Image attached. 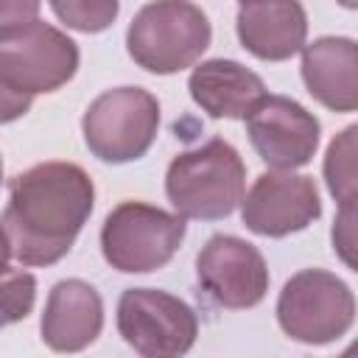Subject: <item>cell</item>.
<instances>
[{
  "label": "cell",
  "instance_id": "cell-1",
  "mask_svg": "<svg viewBox=\"0 0 358 358\" xmlns=\"http://www.w3.org/2000/svg\"><path fill=\"white\" fill-rule=\"evenodd\" d=\"M92 204L95 185L76 162H39L11 176L3 210L6 263H59L73 249Z\"/></svg>",
  "mask_w": 358,
  "mask_h": 358
},
{
  "label": "cell",
  "instance_id": "cell-2",
  "mask_svg": "<svg viewBox=\"0 0 358 358\" xmlns=\"http://www.w3.org/2000/svg\"><path fill=\"white\" fill-rule=\"evenodd\" d=\"M76 70L78 48L64 31L42 20L0 31L3 123L25 115L34 95L64 87Z\"/></svg>",
  "mask_w": 358,
  "mask_h": 358
},
{
  "label": "cell",
  "instance_id": "cell-3",
  "mask_svg": "<svg viewBox=\"0 0 358 358\" xmlns=\"http://www.w3.org/2000/svg\"><path fill=\"white\" fill-rule=\"evenodd\" d=\"M246 165L221 137H213L171 159L165 193L173 210L196 221H218L243 201Z\"/></svg>",
  "mask_w": 358,
  "mask_h": 358
},
{
  "label": "cell",
  "instance_id": "cell-4",
  "mask_svg": "<svg viewBox=\"0 0 358 358\" xmlns=\"http://www.w3.org/2000/svg\"><path fill=\"white\" fill-rule=\"evenodd\" d=\"M210 39L207 14L190 0H154L134 14L126 31L129 56L154 76L193 67L210 48Z\"/></svg>",
  "mask_w": 358,
  "mask_h": 358
},
{
  "label": "cell",
  "instance_id": "cell-5",
  "mask_svg": "<svg viewBox=\"0 0 358 358\" xmlns=\"http://www.w3.org/2000/svg\"><path fill=\"white\" fill-rule=\"evenodd\" d=\"M185 215L143 201H120L101 227L103 260L123 274H148L171 263L185 241Z\"/></svg>",
  "mask_w": 358,
  "mask_h": 358
},
{
  "label": "cell",
  "instance_id": "cell-6",
  "mask_svg": "<svg viewBox=\"0 0 358 358\" xmlns=\"http://www.w3.org/2000/svg\"><path fill=\"white\" fill-rule=\"evenodd\" d=\"M159 129V103L143 87H115L101 92L81 117L87 148L112 165L140 159Z\"/></svg>",
  "mask_w": 358,
  "mask_h": 358
},
{
  "label": "cell",
  "instance_id": "cell-7",
  "mask_svg": "<svg viewBox=\"0 0 358 358\" xmlns=\"http://www.w3.org/2000/svg\"><path fill=\"white\" fill-rule=\"evenodd\" d=\"M277 322L282 333L302 344H330L355 322V296L350 285L324 268L296 271L277 296Z\"/></svg>",
  "mask_w": 358,
  "mask_h": 358
},
{
  "label": "cell",
  "instance_id": "cell-8",
  "mask_svg": "<svg viewBox=\"0 0 358 358\" xmlns=\"http://www.w3.org/2000/svg\"><path fill=\"white\" fill-rule=\"evenodd\" d=\"M117 333L145 358L185 355L199 336L193 308L159 288H126L117 299Z\"/></svg>",
  "mask_w": 358,
  "mask_h": 358
},
{
  "label": "cell",
  "instance_id": "cell-9",
  "mask_svg": "<svg viewBox=\"0 0 358 358\" xmlns=\"http://www.w3.org/2000/svg\"><path fill=\"white\" fill-rule=\"evenodd\" d=\"M322 215V199L310 176L294 171H266L241 201L246 229L263 238H285L310 227Z\"/></svg>",
  "mask_w": 358,
  "mask_h": 358
},
{
  "label": "cell",
  "instance_id": "cell-10",
  "mask_svg": "<svg viewBox=\"0 0 358 358\" xmlns=\"http://www.w3.org/2000/svg\"><path fill=\"white\" fill-rule=\"evenodd\" d=\"M196 277L201 291L221 308H255L268 291V268L263 255L243 238L213 235L199 257Z\"/></svg>",
  "mask_w": 358,
  "mask_h": 358
},
{
  "label": "cell",
  "instance_id": "cell-11",
  "mask_svg": "<svg viewBox=\"0 0 358 358\" xmlns=\"http://www.w3.org/2000/svg\"><path fill=\"white\" fill-rule=\"evenodd\" d=\"M246 134L257 157L274 171H294L313 159L322 126L302 103L285 95H266L246 117Z\"/></svg>",
  "mask_w": 358,
  "mask_h": 358
},
{
  "label": "cell",
  "instance_id": "cell-12",
  "mask_svg": "<svg viewBox=\"0 0 358 358\" xmlns=\"http://www.w3.org/2000/svg\"><path fill=\"white\" fill-rule=\"evenodd\" d=\"M238 39L263 62H285L305 48L308 14L299 0H255L238 8Z\"/></svg>",
  "mask_w": 358,
  "mask_h": 358
},
{
  "label": "cell",
  "instance_id": "cell-13",
  "mask_svg": "<svg viewBox=\"0 0 358 358\" xmlns=\"http://www.w3.org/2000/svg\"><path fill=\"white\" fill-rule=\"evenodd\" d=\"M103 327L101 294L84 280H62L50 288L42 313V341L56 352H78L90 347Z\"/></svg>",
  "mask_w": 358,
  "mask_h": 358
},
{
  "label": "cell",
  "instance_id": "cell-14",
  "mask_svg": "<svg viewBox=\"0 0 358 358\" xmlns=\"http://www.w3.org/2000/svg\"><path fill=\"white\" fill-rule=\"evenodd\" d=\"M302 81L330 112L358 109V42L319 36L302 48Z\"/></svg>",
  "mask_w": 358,
  "mask_h": 358
},
{
  "label": "cell",
  "instance_id": "cell-15",
  "mask_svg": "<svg viewBox=\"0 0 358 358\" xmlns=\"http://www.w3.org/2000/svg\"><path fill=\"white\" fill-rule=\"evenodd\" d=\"M187 90L201 112L229 120H246L268 95L263 78L232 59H210L193 67Z\"/></svg>",
  "mask_w": 358,
  "mask_h": 358
},
{
  "label": "cell",
  "instance_id": "cell-16",
  "mask_svg": "<svg viewBox=\"0 0 358 358\" xmlns=\"http://www.w3.org/2000/svg\"><path fill=\"white\" fill-rule=\"evenodd\" d=\"M322 173H324V185L336 201L358 196V123L341 129L330 140V145L324 151Z\"/></svg>",
  "mask_w": 358,
  "mask_h": 358
},
{
  "label": "cell",
  "instance_id": "cell-17",
  "mask_svg": "<svg viewBox=\"0 0 358 358\" xmlns=\"http://www.w3.org/2000/svg\"><path fill=\"white\" fill-rule=\"evenodd\" d=\"M50 8L67 28L101 34L117 20L120 0H50Z\"/></svg>",
  "mask_w": 358,
  "mask_h": 358
},
{
  "label": "cell",
  "instance_id": "cell-18",
  "mask_svg": "<svg viewBox=\"0 0 358 358\" xmlns=\"http://www.w3.org/2000/svg\"><path fill=\"white\" fill-rule=\"evenodd\" d=\"M330 243L338 260L358 274V196L338 201V213L330 227Z\"/></svg>",
  "mask_w": 358,
  "mask_h": 358
},
{
  "label": "cell",
  "instance_id": "cell-19",
  "mask_svg": "<svg viewBox=\"0 0 358 358\" xmlns=\"http://www.w3.org/2000/svg\"><path fill=\"white\" fill-rule=\"evenodd\" d=\"M36 299V280L28 271L14 268L11 263L3 266V310L6 324H14L17 319H25Z\"/></svg>",
  "mask_w": 358,
  "mask_h": 358
},
{
  "label": "cell",
  "instance_id": "cell-20",
  "mask_svg": "<svg viewBox=\"0 0 358 358\" xmlns=\"http://www.w3.org/2000/svg\"><path fill=\"white\" fill-rule=\"evenodd\" d=\"M36 11H39V0H3L0 3V31L34 22Z\"/></svg>",
  "mask_w": 358,
  "mask_h": 358
},
{
  "label": "cell",
  "instance_id": "cell-21",
  "mask_svg": "<svg viewBox=\"0 0 358 358\" xmlns=\"http://www.w3.org/2000/svg\"><path fill=\"white\" fill-rule=\"evenodd\" d=\"M338 6H344V8H352V11H358V0H336Z\"/></svg>",
  "mask_w": 358,
  "mask_h": 358
},
{
  "label": "cell",
  "instance_id": "cell-22",
  "mask_svg": "<svg viewBox=\"0 0 358 358\" xmlns=\"http://www.w3.org/2000/svg\"><path fill=\"white\" fill-rule=\"evenodd\" d=\"M241 3H255V0H241Z\"/></svg>",
  "mask_w": 358,
  "mask_h": 358
}]
</instances>
